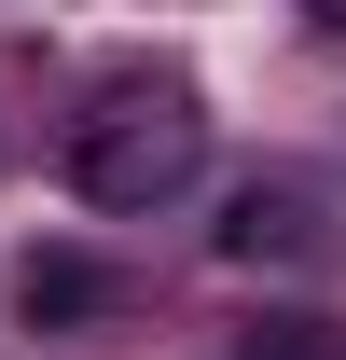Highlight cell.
<instances>
[{
	"label": "cell",
	"instance_id": "2",
	"mask_svg": "<svg viewBox=\"0 0 346 360\" xmlns=\"http://www.w3.org/2000/svg\"><path fill=\"white\" fill-rule=\"evenodd\" d=\"M222 250H236V264H263V250H319V208H305L291 180H250L236 222H222Z\"/></svg>",
	"mask_w": 346,
	"mask_h": 360
},
{
	"label": "cell",
	"instance_id": "4",
	"mask_svg": "<svg viewBox=\"0 0 346 360\" xmlns=\"http://www.w3.org/2000/svg\"><path fill=\"white\" fill-rule=\"evenodd\" d=\"M236 360H346V333H333V319H263Z\"/></svg>",
	"mask_w": 346,
	"mask_h": 360
},
{
	"label": "cell",
	"instance_id": "1",
	"mask_svg": "<svg viewBox=\"0 0 346 360\" xmlns=\"http://www.w3.org/2000/svg\"><path fill=\"white\" fill-rule=\"evenodd\" d=\"M194 167H208V111H194L180 84L97 97L84 139H70V194H84V208H167Z\"/></svg>",
	"mask_w": 346,
	"mask_h": 360
},
{
	"label": "cell",
	"instance_id": "3",
	"mask_svg": "<svg viewBox=\"0 0 346 360\" xmlns=\"http://www.w3.org/2000/svg\"><path fill=\"white\" fill-rule=\"evenodd\" d=\"M14 305H28V319H97V305H111V277H97L84 250H28V277H14Z\"/></svg>",
	"mask_w": 346,
	"mask_h": 360
}]
</instances>
